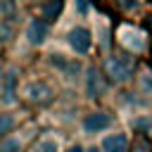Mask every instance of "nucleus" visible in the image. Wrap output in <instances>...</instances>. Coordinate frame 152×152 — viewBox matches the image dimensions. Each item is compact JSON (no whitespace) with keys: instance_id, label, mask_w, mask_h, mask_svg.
<instances>
[{"instance_id":"obj_2","label":"nucleus","mask_w":152,"mask_h":152,"mask_svg":"<svg viewBox=\"0 0 152 152\" xmlns=\"http://www.w3.org/2000/svg\"><path fill=\"white\" fill-rule=\"evenodd\" d=\"M24 100L31 102V104H48L55 100V88L45 81H31L24 86Z\"/></svg>"},{"instance_id":"obj_9","label":"nucleus","mask_w":152,"mask_h":152,"mask_svg":"<svg viewBox=\"0 0 152 152\" xmlns=\"http://www.w3.org/2000/svg\"><path fill=\"white\" fill-rule=\"evenodd\" d=\"M26 140H24V128H17L7 138L0 140V152H24Z\"/></svg>"},{"instance_id":"obj_13","label":"nucleus","mask_w":152,"mask_h":152,"mask_svg":"<svg viewBox=\"0 0 152 152\" xmlns=\"http://www.w3.org/2000/svg\"><path fill=\"white\" fill-rule=\"evenodd\" d=\"M128 152H152V140H150V135L138 133V135L133 138V145H131Z\"/></svg>"},{"instance_id":"obj_3","label":"nucleus","mask_w":152,"mask_h":152,"mask_svg":"<svg viewBox=\"0 0 152 152\" xmlns=\"http://www.w3.org/2000/svg\"><path fill=\"white\" fill-rule=\"evenodd\" d=\"M66 43L71 45V50L76 55H88L90 45H93V36L86 26H71L66 31Z\"/></svg>"},{"instance_id":"obj_8","label":"nucleus","mask_w":152,"mask_h":152,"mask_svg":"<svg viewBox=\"0 0 152 152\" xmlns=\"http://www.w3.org/2000/svg\"><path fill=\"white\" fill-rule=\"evenodd\" d=\"M100 150L102 152H128V138L124 133H112V135H104L102 142H100Z\"/></svg>"},{"instance_id":"obj_15","label":"nucleus","mask_w":152,"mask_h":152,"mask_svg":"<svg viewBox=\"0 0 152 152\" xmlns=\"http://www.w3.org/2000/svg\"><path fill=\"white\" fill-rule=\"evenodd\" d=\"M2 78H5V74H2V71H0V81H2Z\"/></svg>"},{"instance_id":"obj_7","label":"nucleus","mask_w":152,"mask_h":152,"mask_svg":"<svg viewBox=\"0 0 152 152\" xmlns=\"http://www.w3.org/2000/svg\"><path fill=\"white\" fill-rule=\"evenodd\" d=\"M17 83H19L17 71L5 74V78H2V95H0V102H2L5 107H12V104L17 102Z\"/></svg>"},{"instance_id":"obj_11","label":"nucleus","mask_w":152,"mask_h":152,"mask_svg":"<svg viewBox=\"0 0 152 152\" xmlns=\"http://www.w3.org/2000/svg\"><path fill=\"white\" fill-rule=\"evenodd\" d=\"M17 128H19L17 116H14L12 112H0V140H2V138H7L10 133H14Z\"/></svg>"},{"instance_id":"obj_10","label":"nucleus","mask_w":152,"mask_h":152,"mask_svg":"<svg viewBox=\"0 0 152 152\" xmlns=\"http://www.w3.org/2000/svg\"><path fill=\"white\" fill-rule=\"evenodd\" d=\"M26 152H59V142H57L55 135H50V133H40Z\"/></svg>"},{"instance_id":"obj_12","label":"nucleus","mask_w":152,"mask_h":152,"mask_svg":"<svg viewBox=\"0 0 152 152\" xmlns=\"http://www.w3.org/2000/svg\"><path fill=\"white\" fill-rule=\"evenodd\" d=\"M62 10H64V2H59V0H57V2H45V5H43V17H40V19H43V21L48 19V24H50V21H55V19L59 17Z\"/></svg>"},{"instance_id":"obj_6","label":"nucleus","mask_w":152,"mask_h":152,"mask_svg":"<svg viewBox=\"0 0 152 152\" xmlns=\"http://www.w3.org/2000/svg\"><path fill=\"white\" fill-rule=\"evenodd\" d=\"M48 33H50V24L43 21L40 17H33L26 24V40H28V45H43L48 40Z\"/></svg>"},{"instance_id":"obj_14","label":"nucleus","mask_w":152,"mask_h":152,"mask_svg":"<svg viewBox=\"0 0 152 152\" xmlns=\"http://www.w3.org/2000/svg\"><path fill=\"white\" fill-rule=\"evenodd\" d=\"M86 152H100V147H88Z\"/></svg>"},{"instance_id":"obj_5","label":"nucleus","mask_w":152,"mask_h":152,"mask_svg":"<svg viewBox=\"0 0 152 152\" xmlns=\"http://www.w3.org/2000/svg\"><path fill=\"white\" fill-rule=\"evenodd\" d=\"M112 114L109 112H102V109H97V112H90V114H86L83 116V121H81V128L86 131V133H102L104 128H109L112 126Z\"/></svg>"},{"instance_id":"obj_4","label":"nucleus","mask_w":152,"mask_h":152,"mask_svg":"<svg viewBox=\"0 0 152 152\" xmlns=\"http://www.w3.org/2000/svg\"><path fill=\"white\" fill-rule=\"evenodd\" d=\"M104 90H107V83H104V76H102L100 66L90 64L86 69V95L93 97V100H97V97L104 95Z\"/></svg>"},{"instance_id":"obj_1","label":"nucleus","mask_w":152,"mask_h":152,"mask_svg":"<svg viewBox=\"0 0 152 152\" xmlns=\"http://www.w3.org/2000/svg\"><path fill=\"white\" fill-rule=\"evenodd\" d=\"M133 71H135V59H133V55L131 52H112V55H107V59H104V74L114 81V83H124V81H128L131 76H133Z\"/></svg>"}]
</instances>
